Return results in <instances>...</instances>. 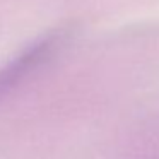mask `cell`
<instances>
[{"instance_id": "6da1fadb", "label": "cell", "mask_w": 159, "mask_h": 159, "mask_svg": "<svg viewBox=\"0 0 159 159\" xmlns=\"http://www.w3.org/2000/svg\"><path fill=\"white\" fill-rule=\"evenodd\" d=\"M62 34H48L28 46L14 60H11L0 70V98L12 91L17 84H21L45 62H48L57 52V48L62 45Z\"/></svg>"}]
</instances>
